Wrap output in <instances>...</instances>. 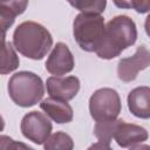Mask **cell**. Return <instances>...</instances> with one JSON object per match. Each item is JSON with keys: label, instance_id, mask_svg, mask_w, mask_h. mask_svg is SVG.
I'll return each mask as SVG.
<instances>
[{"label": "cell", "instance_id": "obj_5", "mask_svg": "<svg viewBox=\"0 0 150 150\" xmlns=\"http://www.w3.org/2000/svg\"><path fill=\"white\" fill-rule=\"evenodd\" d=\"M121 98L112 88H101L89 98V112L95 121L116 120L121 112Z\"/></svg>", "mask_w": 150, "mask_h": 150}, {"label": "cell", "instance_id": "obj_12", "mask_svg": "<svg viewBox=\"0 0 150 150\" xmlns=\"http://www.w3.org/2000/svg\"><path fill=\"white\" fill-rule=\"evenodd\" d=\"M130 112L138 118H150V87L142 86L132 89L127 98Z\"/></svg>", "mask_w": 150, "mask_h": 150}, {"label": "cell", "instance_id": "obj_9", "mask_svg": "<svg viewBox=\"0 0 150 150\" xmlns=\"http://www.w3.org/2000/svg\"><path fill=\"white\" fill-rule=\"evenodd\" d=\"M80 80L79 77L70 75V76H50L47 79L46 87L47 93L49 96L62 100V101H70L73 100L79 90H80Z\"/></svg>", "mask_w": 150, "mask_h": 150}, {"label": "cell", "instance_id": "obj_20", "mask_svg": "<svg viewBox=\"0 0 150 150\" xmlns=\"http://www.w3.org/2000/svg\"><path fill=\"white\" fill-rule=\"evenodd\" d=\"M114 5L118 8H122V9H130L131 6H130V0H112Z\"/></svg>", "mask_w": 150, "mask_h": 150}, {"label": "cell", "instance_id": "obj_19", "mask_svg": "<svg viewBox=\"0 0 150 150\" xmlns=\"http://www.w3.org/2000/svg\"><path fill=\"white\" fill-rule=\"evenodd\" d=\"M130 6L139 14L150 12V0H130Z\"/></svg>", "mask_w": 150, "mask_h": 150}, {"label": "cell", "instance_id": "obj_11", "mask_svg": "<svg viewBox=\"0 0 150 150\" xmlns=\"http://www.w3.org/2000/svg\"><path fill=\"white\" fill-rule=\"evenodd\" d=\"M40 108L50 120H53L57 124L69 123L74 117L73 108L69 103H67V101H62L52 96L45 98L40 103Z\"/></svg>", "mask_w": 150, "mask_h": 150}, {"label": "cell", "instance_id": "obj_14", "mask_svg": "<svg viewBox=\"0 0 150 150\" xmlns=\"http://www.w3.org/2000/svg\"><path fill=\"white\" fill-rule=\"evenodd\" d=\"M15 47L11 42H6L5 35H2V52H1V66L0 73L2 75L9 74L19 67V57L14 50Z\"/></svg>", "mask_w": 150, "mask_h": 150}, {"label": "cell", "instance_id": "obj_16", "mask_svg": "<svg viewBox=\"0 0 150 150\" xmlns=\"http://www.w3.org/2000/svg\"><path fill=\"white\" fill-rule=\"evenodd\" d=\"M71 7L81 13L101 14L104 12L107 0H67Z\"/></svg>", "mask_w": 150, "mask_h": 150}, {"label": "cell", "instance_id": "obj_1", "mask_svg": "<svg viewBox=\"0 0 150 150\" xmlns=\"http://www.w3.org/2000/svg\"><path fill=\"white\" fill-rule=\"evenodd\" d=\"M137 40L136 23L128 15H117L105 25L102 41L96 49L100 59L111 60Z\"/></svg>", "mask_w": 150, "mask_h": 150}, {"label": "cell", "instance_id": "obj_13", "mask_svg": "<svg viewBox=\"0 0 150 150\" xmlns=\"http://www.w3.org/2000/svg\"><path fill=\"white\" fill-rule=\"evenodd\" d=\"M117 122V118L110 121H96V124L94 127V135L97 138V143L91 145L90 148L110 149V142L114 137Z\"/></svg>", "mask_w": 150, "mask_h": 150}, {"label": "cell", "instance_id": "obj_7", "mask_svg": "<svg viewBox=\"0 0 150 150\" xmlns=\"http://www.w3.org/2000/svg\"><path fill=\"white\" fill-rule=\"evenodd\" d=\"M150 66V50L144 46L137 47L135 54L129 57H123L117 64V76L123 82H131L137 77L141 70Z\"/></svg>", "mask_w": 150, "mask_h": 150}, {"label": "cell", "instance_id": "obj_18", "mask_svg": "<svg viewBox=\"0 0 150 150\" xmlns=\"http://www.w3.org/2000/svg\"><path fill=\"white\" fill-rule=\"evenodd\" d=\"M15 14L9 12L6 8L0 7V21H1V28H2V35H6V30L14 23Z\"/></svg>", "mask_w": 150, "mask_h": 150}, {"label": "cell", "instance_id": "obj_10", "mask_svg": "<svg viewBox=\"0 0 150 150\" xmlns=\"http://www.w3.org/2000/svg\"><path fill=\"white\" fill-rule=\"evenodd\" d=\"M149 135L146 129H144L141 125L127 123L123 120H118L115 132H114V139L121 148H132L136 144L143 143L148 139Z\"/></svg>", "mask_w": 150, "mask_h": 150}, {"label": "cell", "instance_id": "obj_15", "mask_svg": "<svg viewBox=\"0 0 150 150\" xmlns=\"http://www.w3.org/2000/svg\"><path fill=\"white\" fill-rule=\"evenodd\" d=\"M46 150H55V149H63V150H71L74 148L73 138L62 131H57L50 135L46 142L43 143Z\"/></svg>", "mask_w": 150, "mask_h": 150}, {"label": "cell", "instance_id": "obj_8", "mask_svg": "<svg viewBox=\"0 0 150 150\" xmlns=\"http://www.w3.org/2000/svg\"><path fill=\"white\" fill-rule=\"evenodd\" d=\"M74 56L68 46L63 42H57L46 61L47 71L52 75L61 76L70 73L74 69Z\"/></svg>", "mask_w": 150, "mask_h": 150}, {"label": "cell", "instance_id": "obj_17", "mask_svg": "<svg viewBox=\"0 0 150 150\" xmlns=\"http://www.w3.org/2000/svg\"><path fill=\"white\" fill-rule=\"evenodd\" d=\"M28 6V0H0V7L8 9L15 15L22 14Z\"/></svg>", "mask_w": 150, "mask_h": 150}, {"label": "cell", "instance_id": "obj_6", "mask_svg": "<svg viewBox=\"0 0 150 150\" xmlns=\"http://www.w3.org/2000/svg\"><path fill=\"white\" fill-rule=\"evenodd\" d=\"M20 129L22 135L28 141H32L33 143L40 145L43 144L50 136L53 127L49 117L46 114L33 110L22 117Z\"/></svg>", "mask_w": 150, "mask_h": 150}, {"label": "cell", "instance_id": "obj_21", "mask_svg": "<svg viewBox=\"0 0 150 150\" xmlns=\"http://www.w3.org/2000/svg\"><path fill=\"white\" fill-rule=\"evenodd\" d=\"M144 29H145V33L146 35L150 38V14L146 16L145 19V22H144Z\"/></svg>", "mask_w": 150, "mask_h": 150}, {"label": "cell", "instance_id": "obj_4", "mask_svg": "<svg viewBox=\"0 0 150 150\" xmlns=\"http://www.w3.org/2000/svg\"><path fill=\"white\" fill-rule=\"evenodd\" d=\"M104 29V19L100 14L80 13L73 21L74 39L84 52H96L102 41Z\"/></svg>", "mask_w": 150, "mask_h": 150}, {"label": "cell", "instance_id": "obj_3", "mask_svg": "<svg viewBox=\"0 0 150 150\" xmlns=\"http://www.w3.org/2000/svg\"><path fill=\"white\" fill-rule=\"evenodd\" d=\"M11 100L19 107L28 108L41 101L45 87L41 77L33 71H18L11 76L7 86Z\"/></svg>", "mask_w": 150, "mask_h": 150}, {"label": "cell", "instance_id": "obj_2", "mask_svg": "<svg viewBox=\"0 0 150 150\" xmlns=\"http://www.w3.org/2000/svg\"><path fill=\"white\" fill-rule=\"evenodd\" d=\"M13 45L21 55L32 60H42L53 46V38L41 23L23 21L13 33Z\"/></svg>", "mask_w": 150, "mask_h": 150}]
</instances>
